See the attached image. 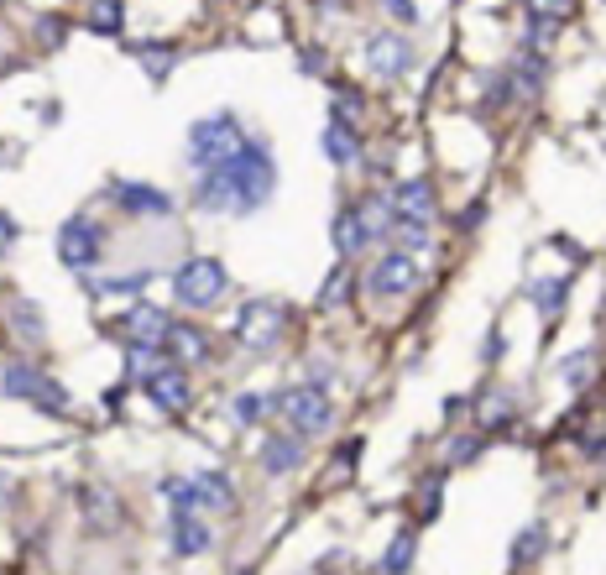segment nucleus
I'll list each match as a JSON object with an SVG mask.
<instances>
[{
	"instance_id": "nucleus-1",
	"label": "nucleus",
	"mask_w": 606,
	"mask_h": 575,
	"mask_svg": "<svg viewBox=\"0 0 606 575\" xmlns=\"http://www.w3.org/2000/svg\"><path fill=\"white\" fill-rule=\"evenodd\" d=\"M272 194H277V163L262 142H246L225 168L199 173L194 183V204L209 215H256Z\"/></svg>"
},
{
	"instance_id": "nucleus-2",
	"label": "nucleus",
	"mask_w": 606,
	"mask_h": 575,
	"mask_svg": "<svg viewBox=\"0 0 606 575\" xmlns=\"http://www.w3.org/2000/svg\"><path fill=\"white\" fill-rule=\"evenodd\" d=\"M241 147H246V131H241V121H236L230 110L204 115V121H194V126H189V163H194L199 173L225 168Z\"/></svg>"
},
{
	"instance_id": "nucleus-3",
	"label": "nucleus",
	"mask_w": 606,
	"mask_h": 575,
	"mask_svg": "<svg viewBox=\"0 0 606 575\" xmlns=\"http://www.w3.org/2000/svg\"><path fill=\"white\" fill-rule=\"evenodd\" d=\"M0 393L32 403V408H42V413H53V419H68V413H74V403H68V387L53 382L37 361H11L6 372H0Z\"/></svg>"
},
{
	"instance_id": "nucleus-4",
	"label": "nucleus",
	"mask_w": 606,
	"mask_h": 575,
	"mask_svg": "<svg viewBox=\"0 0 606 575\" xmlns=\"http://www.w3.org/2000/svg\"><path fill=\"white\" fill-rule=\"evenodd\" d=\"M272 413H283L288 429L303 434V440H319V434H330L335 424V403L324 387H309V382H293L283 393H272Z\"/></svg>"
},
{
	"instance_id": "nucleus-5",
	"label": "nucleus",
	"mask_w": 606,
	"mask_h": 575,
	"mask_svg": "<svg viewBox=\"0 0 606 575\" xmlns=\"http://www.w3.org/2000/svg\"><path fill=\"white\" fill-rule=\"evenodd\" d=\"M225 288H230V272H225V262L220 257H189V262H178V272H173V298L183 309H215L220 298H225Z\"/></svg>"
},
{
	"instance_id": "nucleus-6",
	"label": "nucleus",
	"mask_w": 606,
	"mask_h": 575,
	"mask_svg": "<svg viewBox=\"0 0 606 575\" xmlns=\"http://www.w3.org/2000/svg\"><path fill=\"white\" fill-rule=\"evenodd\" d=\"M283 330H288V309L277 304V298H251L236 314V340L246 351H277Z\"/></svg>"
},
{
	"instance_id": "nucleus-7",
	"label": "nucleus",
	"mask_w": 606,
	"mask_h": 575,
	"mask_svg": "<svg viewBox=\"0 0 606 575\" xmlns=\"http://www.w3.org/2000/svg\"><path fill=\"white\" fill-rule=\"evenodd\" d=\"M142 393H147V403L162 413V419H183V413L194 408V382L173 361H157L152 366V372L142 377Z\"/></svg>"
},
{
	"instance_id": "nucleus-8",
	"label": "nucleus",
	"mask_w": 606,
	"mask_h": 575,
	"mask_svg": "<svg viewBox=\"0 0 606 575\" xmlns=\"http://www.w3.org/2000/svg\"><path fill=\"white\" fill-rule=\"evenodd\" d=\"M100 257H105V230H100V220H89V215L63 220V230H58V262L68 272H89Z\"/></svg>"
},
{
	"instance_id": "nucleus-9",
	"label": "nucleus",
	"mask_w": 606,
	"mask_h": 575,
	"mask_svg": "<svg viewBox=\"0 0 606 575\" xmlns=\"http://www.w3.org/2000/svg\"><path fill=\"white\" fill-rule=\"evenodd\" d=\"M418 283H424V267H418V257H408V251H382L366 272L371 298H408Z\"/></svg>"
},
{
	"instance_id": "nucleus-10",
	"label": "nucleus",
	"mask_w": 606,
	"mask_h": 575,
	"mask_svg": "<svg viewBox=\"0 0 606 575\" xmlns=\"http://www.w3.org/2000/svg\"><path fill=\"white\" fill-rule=\"evenodd\" d=\"M168 330H173V314H162L157 304H142V298H136L131 309H121V319H115V335L126 345H147V351H162Z\"/></svg>"
},
{
	"instance_id": "nucleus-11",
	"label": "nucleus",
	"mask_w": 606,
	"mask_h": 575,
	"mask_svg": "<svg viewBox=\"0 0 606 575\" xmlns=\"http://www.w3.org/2000/svg\"><path fill=\"white\" fill-rule=\"evenodd\" d=\"M382 199H387L392 220H418V225L434 220V183L429 178H403V183H392Z\"/></svg>"
},
{
	"instance_id": "nucleus-12",
	"label": "nucleus",
	"mask_w": 606,
	"mask_h": 575,
	"mask_svg": "<svg viewBox=\"0 0 606 575\" xmlns=\"http://www.w3.org/2000/svg\"><path fill=\"white\" fill-rule=\"evenodd\" d=\"M168 549L178 560H199L215 549V528L204 523V513H173L168 518Z\"/></svg>"
},
{
	"instance_id": "nucleus-13",
	"label": "nucleus",
	"mask_w": 606,
	"mask_h": 575,
	"mask_svg": "<svg viewBox=\"0 0 606 575\" xmlns=\"http://www.w3.org/2000/svg\"><path fill=\"white\" fill-rule=\"evenodd\" d=\"M110 199L121 204L126 215H152V220H168V215H173V194L152 189V183H131V178H121V183H110Z\"/></svg>"
},
{
	"instance_id": "nucleus-14",
	"label": "nucleus",
	"mask_w": 606,
	"mask_h": 575,
	"mask_svg": "<svg viewBox=\"0 0 606 575\" xmlns=\"http://www.w3.org/2000/svg\"><path fill=\"white\" fill-rule=\"evenodd\" d=\"M371 220H366V210L361 204H340L335 210V225H330V241H335V251H340V262H351L356 251H366L371 246Z\"/></svg>"
},
{
	"instance_id": "nucleus-15",
	"label": "nucleus",
	"mask_w": 606,
	"mask_h": 575,
	"mask_svg": "<svg viewBox=\"0 0 606 575\" xmlns=\"http://www.w3.org/2000/svg\"><path fill=\"white\" fill-rule=\"evenodd\" d=\"M162 356H168L173 366H204L209 361V335H204V325H189V319H173V330H168V340H162Z\"/></svg>"
},
{
	"instance_id": "nucleus-16",
	"label": "nucleus",
	"mask_w": 606,
	"mask_h": 575,
	"mask_svg": "<svg viewBox=\"0 0 606 575\" xmlns=\"http://www.w3.org/2000/svg\"><path fill=\"white\" fill-rule=\"evenodd\" d=\"M303 434H293V429H277V434H267L262 440V450H256V460H262V471L267 476H293L298 466H303Z\"/></svg>"
},
{
	"instance_id": "nucleus-17",
	"label": "nucleus",
	"mask_w": 606,
	"mask_h": 575,
	"mask_svg": "<svg viewBox=\"0 0 606 575\" xmlns=\"http://www.w3.org/2000/svg\"><path fill=\"white\" fill-rule=\"evenodd\" d=\"M366 63L377 68L382 79H403L408 68H413V48H408L398 32H377V37L366 42Z\"/></svg>"
},
{
	"instance_id": "nucleus-18",
	"label": "nucleus",
	"mask_w": 606,
	"mask_h": 575,
	"mask_svg": "<svg viewBox=\"0 0 606 575\" xmlns=\"http://www.w3.org/2000/svg\"><path fill=\"white\" fill-rule=\"evenodd\" d=\"M79 508H84L89 534H115L121 528V502H115L110 487H79Z\"/></svg>"
},
{
	"instance_id": "nucleus-19",
	"label": "nucleus",
	"mask_w": 606,
	"mask_h": 575,
	"mask_svg": "<svg viewBox=\"0 0 606 575\" xmlns=\"http://www.w3.org/2000/svg\"><path fill=\"white\" fill-rule=\"evenodd\" d=\"M549 555V523L539 518V523H523L518 528V539H512V549H507V565L512 570H533Z\"/></svg>"
},
{
	"instance_id": "nucleus-20",
	"label": "nucleus",
	"mask_w": 606,
	"mask_h": 575,
	"mask_svg": "<svg viewBox=\"0 0 606 575\" xmlns=\"http://www.w3.org/2000/svg\"><path fill=\"white\" fill-rule=\"evenodd\" d=\"M6 325H11V335H16L21 345H27V351H32V345H42V340H48V319H42V309L32 304V298H11Z\"/></svg>"
},
{
	"instance_id": "nucleus-21",
	"label": "nucleus",
	"mask_w": 606,
	"mask_h": 575,
	"mask_svg": "<svg viewBox=\"0 0 606 575\" xmlns=\"http://www.w3.org/2000/svg\"><path fill=\"white\" fill-rule=\"evenodd\" d=\"M319 147H324V157H330L335 168H351L361 157V136H356V126H345V121H324Z\"/></svg>"
},
{
	"instance_id": "nucleus-22",
	"label": "nucleus",
	"mask_w": 606,
	"mask_h": 575,
	"mask_svg": "<svg viewBox=\"0 0 606 575\" xmlns=\"http://www.w3.org/2000/svg\"><path fill=\"white\" fill-rule=\"evenodd\" d=\"M194 487H199V508H204V518H209V513H225V508H236V481H230L225 471H199V476H194Z\"/></svg>"
},
{
	"instance_id": "nucleus-23",
	"label": "nucleus",
	"mask_w": 606,
	"mask_h": 575,
	"mask_svg": "<svg viewBox=\"0 0 606 575\" xmlns=\"http://www.w3.org/2000/svg\"><path fill=\"white\" fill-rule=\"evenodd\" d=\"M528 298H533V309H539L544 319H559L565 314V298H570V278L565 272H554V278H533Z\"/></svg>"
},
{
	"instance_id": "nucleus-24",
	"label": "nucleus",
	"mask_w": 606,
	"mask_h": 575,
	"mask_svg": "<svg viewBox=\"0 0 606 575\" xmlns=\"http://www.w3.org/2000/svg\"><path fill=\"white\" fill-rule=\"evenodd\" d=\"M601 372V351L596 345H580V351L565 356V366H559V377H565V387H575V393H586V387L596 382Z\"/></svg>"
},
{
	"instance_id": "nucleus-25",
	"label": "nucleus",
	"mask_w": 606,
	"mask_h": 575,
	"mask_svg": "<svg viewBox=\"0 0 606 575\" xmlns=\"http://www.w3.org/2000/svg\"><path fill=\"white\" fill-rule=\"evenodd\" d=\"M413 560H418V523L392 534V544L382 549V575H408Z\"/></svg>"
},
{
	"instance_id": "nucleus-26",
	"label": "nucleus",
	"mask_w": 606,
	"mask_h": 575,
	"mask_svg": "<svg viewBox=\"0 0 606 575\" xmlns=\"http://www.w3.org/2000/svg\"><path fill=\"white\" fill-rule=\"evenodd\" d=\"M351 288H356V272L340 262V267L330 272V278L319 283V293H314V309H319V314H330V309H345V298H351Z\"/></svg>"
},
{
	"instance_id": "nucleus-27",
	"label": "nucleus",
	"mask_w": 606,
	"mask_h": 575,
	"mask_svg": "<svg viewBox=\"0 0 606 575\" xmlns=\"http://www.w3.org/2000/svg\"><path fill=\"white\" fill-rule=\"evenodd\" d=\"M121 27H126V0H89V32L121 37Z\"/></svg>"
},
{
	"instance_id": "nucleus-28",
	"label": "nucleus",
	"mask_w": 606,
	"mask_h": 575,
	"mask_svg": "<svg viewBox=\"0 0 606 575\" xmlns=\"http://www.w3.org/2000/svg\"><path fill=\"white\" fill-rule=\"evenodd\" d=\"M481 424L486 429H512L518 424V403H512V393H486V403H476Z\"/></svg>"
},
{
	"instance_id": "nucleus-29",
	"label": "nucleus",
	"mask_w": 606,
	"mask_h": 575,
	"mask_svg": "<svg viewBox=\"0 0 606 575\" xmlns=\"http://www.w3.org/2000/svg\"><path fill=\"white\" fill-rule=\"evenodd\" d=\"M136 58H142V68L152 79H168L173 63H178V48L173 42H136Z\"/></svg>"
},
{
	"instance_id": "nucleus-30",
	"label": "nucleus",
	"mask_w": 606,
	"mask_h": 575,
	"mask_svg": "<svg viewBox=\"0 0 606 575\" xmlns=\"http://www.w3.org/2000/svg\"><path fill=\"white\" fill-rule=\"evenodd\" d=\"M267 413H272V398H267V393H236V398H230V419H236L241 429L262 424Z\"/></svg>"
},
{
	"instance_id": "nucleus-31",
	"label": "nucleus",
	"mask_w": 606,
	"mask_h": 575,
	"mask_svg": "<svg viewBox=\"0 0 606 575\" xmlns=\"http://www.w3.org/2000/svg\"><path fill=\"white\" fill-rule=\"evenodd\" d=\"M387 241H392V251H408V257H418V251L429 246V225H418V220H392Z\"/></svg>"
},
{
	"instance_id": "nucleus-32",
	"label": "nucleus",
	"mask_w": 606,
	"mask_h": 575,
	"mask_svg": "<svg viewBox=\"0 0 606 575\" xmlns=\"http://www.w3.org/2000/svg\"><path fill=\"white\" fill-rule=\"evenodd\" d=\"M152 283V267H136V272H126V278H95L89 288H95L100 298H126V293H142Z\"/></svg>"
},
{
	"instance_id": "nucleus-33",
	"label": "nucleus",
	"mask_w": 606,
	"mask_h": 575,
	"mask_svg": "<svg viewBox=\"0 0 606 575\" xmlns=\"http://www.w3.org/2000/svg\"><path fill=\"white\" fill-rule=\"evenodd\" d=\"M481 450H486V434H455L445 445V466H471V460H481Z\"/></svg>"
},
{
	"instance_id": "nucleus-34",
	"label": "nucleus",
	"mask_w": 606,
	"mask_h": 575,
	"mask_svg": "<svg viewBox=\"0 0 606 575\" xmlns=\"http://www.w3.org/2000/svg\"><path fill=\"white\" fill-rule=\"evenodd\" d=\"M439 487H445V471H434V476H424V508H418V518H434L439 513Z\"/></svg>"
},
{
	"instance_id": "nucleus-35",
	"label": "nucleus",
	"mask_w": 606,
	"mask_h": 575,
	"mask_svg": "<svg viewBox=\"0 0 606 575\" xmlns=\"http://www.w3.org/2000/svg\"><path fill=\"white\" fill-rule=\"evenodd\" d=\"M502 356H507V335L492 325V330H486V340H481V361L492 366V361H502Z\"/></svg>"
},
{
	"instance_id": "nucleus-36",
	"label": "nucleus",
	"mask_w": 606,
	"mask_h": 575,
	"mask_svg": "<svg viewBox=\"0 0 606 575\" xmlns=\"http://www.w3.org/2000/svg\"><path fill=\"white\" fill-rule=\"evenodd\" d=\"M528 11L544 16V21H565L570 16V0H528Z\"/></svg>"
},
{
	"instance_id": "nucleus-37",
	"label": "nucleus",
	"mask_w": 606,
	"mask_h": 575,
	"mask_svg": "<svg viewBox=\"0 0 606 575\" xmlns=\"http://www.w3.org/2000/svg\"><path fill=\"white\" fill-rule=\"evenodd\" d=\"M481 220H486V199H471V204H465V210H460V220H455V225L465 230V236H471V230H476Z\"/></svg>"
},
{
	"instance_id": "nucleus-38",
	"label": "nucleus",
	"mask_w": 606,
	"mask_h": 575,
	"mask_svg": "<svg viewBox=\"0 0 606 575\" xmlns=\"http://www.w3.org/2000/svg\"><path fill=\"white\" fill-rule=\"evenodd\" d=\"M21 241V225H16V215H6L0 210V257H6V251Z\"/></svg>"
},
{
	"instance_id": "nucleus-39",
	"label": "nucleus",
	"mask_w": 606,
	"mask_h": 575,
	"mask_svg": "<svg viewBox=\"0 0 606 575\" xmlns=\"http://www.w3.org/2000/svg\"><path fill=\"white\" fill-rule=\"evenodd\" d=\"M356 460H361V434H351V440L335 450V466H356Z\"/></svg>"
},
{
	"instance_id": "nucleus-40",
	"label": "nucleus",
	"mask_w": 606,
	"mask_h": 575,
	"mask_svg": "<svg viewBox=\"0 0 606 575\" xmlns=\"http://www.w3.org/2000/svg\"><path fill=\"white\" fill-rule=\"evenodd\" d=\"M42 42H48V48L63 42V16H42Z\"/></svg>"
},
{
	"instance_id": "nucleus-41",
	"label": "nucleus",
	"mask_w": 606,
	"mask_h": 575,
	"mask_svg": "<svg viewBox=\"0 0 606 575\" xmlns=\"http://www.w3.org/2000/svg\"><path fill=\"white\" fill-rule=\"evenodd\" d=\"M126 393H131V382L121 377V382H115L110 393H105V413H115V408H121V403H126Z\"/></svg>"
},
{
	"instance_id": "nucleus-42",
	"label": "nucleus",
	"mask_w": 606,
	"mask_h": 575,
	"mask_svg": "<svg viewBox=\"0 0 606 575\" xmlns=\"http://www.w3.org/2000/svg\"><path fill=\"white\" fill-rule=\"evenodd\" d=\"M387 11L398 16V21H418V6H413V0H387Z\"/></svg>"
},
{
	"instance_id": "nucleus-43",
	"label": "nucleus",
	"mask_w": 606,
	"mask_h": 575,
	"mask_svg": "<svg viewBox=\"0 0 606 575\" xmlns=\"http://www.w3.org/2000/svg\"><path fill=\"white\" fill-rule=\"evenodd\" d=\"M586 460H606V429L586 440Z\"/></svg>"
},
{
	"instance_id": "nucleus-44",
	"label": "nucleus",
	"mask_w": 606,
	"mask_h": 575,
	"mask_svg": "<svg viewBox=\"0 0 606 575\" xmlns=\"http://www.w3.org/2000/svg\"><path fill=\"white\" fill-rule=\"evenodd\" d=\"M471 408H476L471 398H450V403H445V419H460V413H471Z\"/></svg>"
},
{
	"instance_id": "nucleus-45",
	"label": "nucleus",
	"mask_w": 606,
	"mask_h": 575,
	"mask_svg": "<svg viewBox=\"0 0 606 575\" xmlns=\"http://www.w3.org/2000/svg\"><path fill=\"white\" fill-rule=\"evenodd\" d=\"M236 575H251V565H241V570H236Z\"/></svg>"
},
{
	"instance_id": "nucleus-46",
	"label": "nucleus",
	"mask_w": 606,
	"mask_h": 575,
	"mask_svg": "<svg viewBox=\"0 0 606 575\" xmlns=\"http://www.w3.org/2000/svg\"><path fill=\"white\" fill-rule=\"evenodd\" d=\"M335 6H345V0H335Z\"/></svg>"
},
{
	"instance_id": "nucleus-47",
	"label": "nucleus",
	"mask_w": 606,
	"mask_h": 575,
	"mask_svg": "<svg viewBox=\"0 0 606 575\" xmlns=\"http://www.w3.org/2000/svg\"><path fill=\"white\" fill-rule=\"evenodd\" d=\"M0 6H6V0H0Z\"/></svg>"
}]
</instances>
